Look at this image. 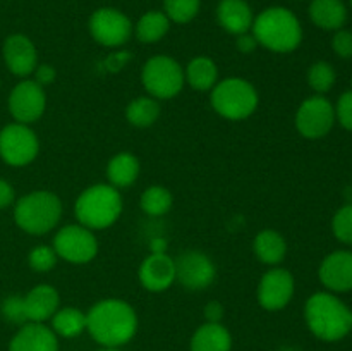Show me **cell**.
Listing matches in <instances>:
<instances>
[{"label":"cell","instance_id":"cell-1","mask_svg":"<svg viewBox=\"0 0 352 351\" xmlns=\"http://www.w3.org/2000/svg\"><path fill=\"white\" fill-rule=\"evenodd\" d=\"M86 330L102 346H122L136 334L138 315L133 306L122 299H102L86 313Z\"/></svg>","mask_w":352,"mask_h":351},{"label":"cell","instance_id":"cell-2","mask_svg":"<svg viewBox=\"0 0 352 351\" xmlns=\"http://www.w3.org/2000/svg\"><path fill=\"white\" fill-rule=\"evenodd\" d=\"M253 36L258 45L277 54L294 52L302 41V28L292 10L285 7H268L253 21Z\"/></svg>","mask_w":352,"mask_h":351},{"label":"cell","instance_id":"cell-3","mask_svg":"<svg viewBox=\"0 0 352 351\" xmlns=\"http://www.w3.org/2000/svg\"><path fill=\"white\" fill-rule=\"evenodd\" d=\"M305 319L309 330L327 343L340 341L352 330L351 308L330 292L309 296L305 306Z\"/></svg>","mask_w":352,"mask_h":351},{"label":"cell","instance_id":"cell-4","mask_svg":"<svg viewBox=\"0 0 352 351\" xmlns=\"http://www.w3.org/2000/svg\"><path fill=\"white\" fill-rule=\"evenodd\" d=\"M122 212V196L110 184H93L78 196L74 205L76 219L88 229H107Z\"/></svg>","mask_w":352,"mask_h":351},{"label":"cell","instance_id":"cell-5","mask_svg":"<svg viewBox=\"0 0 352 351\" xmlns=\"http://www.w3.org/2000/svg\"><path fill=\"white\" fill-rule=\"evenodd\" d=\"M62 217V202L55 193L33 191L17 200L14 220L28 234L43 236L54 229Z\"/></svg>","mask_w":352,"mask_h":351},{"label":"cell","instance_id":"cell-6","mask_svg":"<svg viewBox=\"0 0 352 351\" xmlns=\"http://www.w3.org/2000/svg\"><path fill=\"white\" fill-rule=\"evenodd\" d=\"M213 110L223 119H248L258 107V92L243 78H227L217 83L210 96Z\"/></svg>","mask_w":352,"mask_h":351},{"label":"cell","instance_id":"cell-7","mask_svg":"<svg viewBox=\"0 0 352 351\" xmlns=\"http://www.w3.org/2000/svg\"><path fill=\"white\" fill-rule=\"evenodd\" d=\"M141 83L153 98H174L181 93L186 83L184 69L175 58L167 55H155L143 65Z\"/></svg>","mask_w":352,"mask_h":351},{"label":"cell","instance_id":"cell-8","mask_svg":"<svg viewBox=\"0 0 352 351\" xmlns=\"http://www.w3.org/2000/svg\"><path fill=\"white\" fill-rule=\"evenodd\" d=\"M54 250L58 258L69 264L82 265L91 262L98 253V241L91 229L81 224L65 226L55 234Z\"/></svg>","mask_w":352,"mask_h":351},{"label":"cell","instance_id":"cell-9","mask_svg":"<svg viewBox=\"0 0 352 351\" xmlns=\"http://www.w3.org/2000/svg\"><path fill=\"white\" fill-rule=\"evenodd\" d=\"M40 141L28 124L14 123L0 131V157L7 165L24 167L36 158Z\"/></svg>","mask_w":352,"mask_h":351},{"label":"cell","instance_id":"cell-10","mask_svg":"<svg viewBox=\"0 0 352 351\" xmlns=\"http://www.w3.org/2000/svg\"><path fill=\"white\" fill-rule=\"evenodd\" d=\"M89 33L103 47H120L133 36V23L120 10L102 7L89 17Z\"/></svg>","mask_w":352,"mask_h":351},{"label":"cell","instance_id":"cell-11","mask_svg":"<svg viewBox=\"0 0 352 351\" xmlns=\"http://www.w3.org/2000/svg\"><path fill=\"white\" fill-rule=\"evenodd\" d=\"M336 123V109L322 95L306 98L296 112V127L308 140L327 136Z\"/></svg>","mask_w":352,"mask_h":351},{"label":"cell","instance_id":"cell-12","mask_svg":"<svg viewBox=\"0 0 352 351\" xmlns=\"http://www.w3.org/2000/svg\"><path fill=\"white\" fill-rule=\"evenodd\" d=\"M47 107L43 86L34 79H24L14 86L9 95V112L17 123L31 124L40 119Z\"/></svg>","mask_w":352,"mask_h":351},{"label":"cell","instance_id":"cell-13","mask_svg":"<svg viewBox=\"0 0 352 351\" xmlns=\"http://www.w3.org/2000/svg\"><path fill=\"white\" fill-rule=\"evenodd\" d=\"M175 279L191 291L206 289L215 281L217 268L208 255L203 251H184L175 258Z\"/></svg>","mask_w":352,"mask_h":351},{"label":"cell","instance_id":"cell-14","mask_svg":"<svg viewBox=\"0 0 352 351\" xmlns=\"http://www.w3.org/2000/svg\"><path fill=\"white\" fill-rule=\"evenodd\" d=\"M294 296V277L287 268H272L258 286V301L268 312L285 308Z\"/></svg>","mask_w":352,"mask_h":351},{"label":"cell","instance_id":"cell-15","mask_svg":"<svg viewBox=\"0 0 352 351\" xmlns=\"http://www.w3.org/2000/svg\"><path fill=\"white\" fill-rule=\"evenodd\" d=\"M140 282L146 291L162 292L167 291L175 281V262L168 257L165 251L160 253H151L141 264Z\"/></svg>","mask_w":352,"mask_h":351},{"label":"cell","instance_id":"cell-16","mask_svg":"<svg viewBox=\"0 0 352 351\" xmlns=\"http://www.w3.org/2000/svg\"><path fill=\"white\" fill-rule=\"evenodd\" d=\"M3 61L12 74L26 78L38 65L36 47L26 34H10L3 41Z\"/></svg>","mask_w":352,"mask_h":351},{"label":"cell","instance_id":"cell-17","mask_svg":"<svg viewBox=\"0 0 352 351\" xmlns=\"http://www.w3.org/2000/svg\"><path fill=\"white\" fill-rule=\"evenodd\" d=\"M320 281L333 292L352 291V251L339 250L325 257L320 265Z\"/></svg>","mask_w":352,"mask_h":351},{"label":"cell","instance_id":"cell-18","mask_svg":"<svg viewBox=\"0 0 352 351\" xmlns=\"http://www.w3.org/2000/svg\"><path fill=\"white\" fill-rule=\"evenodd\" d=\"M9 351H58L57 334L45 323L28 322L12 337Z\"/></svg>","mask_w":352,"mask_h":351},{"label":"cell","instance_id":"cell-19","mask_svg":"<svg viewBox=\"0 0 352 351\" xmlns=\"http://www.w3.org/2000/svg\"><path fill=\"white\" fill-rule=\"evenodd\" d=\"M23 298L28 322L40 323L54 317V313L58 310V301H60L57 289L48 284L34 286Z\"/></svg>","mask_w":352,"mask_h":351},{"label":"cell","instance_id":"cell-20","mask_svg":"<svg viewBox=\"0 0 352 351\" xmlns=\"http://www.w3.org/2000/svg\"><path fill=\"white\" fill-rule=\"evenodd\" d=\"M217 19L227 33L239 36L251 30L254 16L246 0H220L217 7Z\"/></svg>","mask_w":352,"mask_h":351},{"label":"cell","instance_id":"cell-21","mask_svg":"<svg viewBox=\"0 0 352 351\" xmlns=\"http://www.w3.org/2000/svg\"><path fill=\"white\" fill-rule=\"evenodd\" d=\"M309 17L322 30L336 31L346 23L347 9L342 0H313L309 3Z\"/></svg>","mask_w":352,"mask_h":351},{"label":"cell","instance_id":"cell-22","mask_svg":"<svg viewBox=\"0 0 352 351\" xmlns=\"http://www.w3.org/2000/svg\"><path fill=\"white\" fill-rule=\"evenodd\" d=\"M232 337L222 323L206 322L191 339V351H230Z\"/></svg>","mask_w":352,"mask_h":351},{"label":"cell","instance_id":"cell-23","mask_svg":"<svg viewBox=\"0 0 352 351\" xmlns=\"http://www.w3.org/2000/svg\"><path fill=\"white\" fill-rule=\"evenodd\" d=\"M254 255L267 265H278L287 253V243L284 236L274 229H263L253 241Z\"/></svg>","mask_w":352,"mask_h":351},{"label":"cell","instance_id":"cell-24","mask_svg":"<svg viewBox=\"0 0 352 351\" xmlns=\"http://www.w3.org/2000/svg\"><path fill=\"white\" fill-rule=\"evenodd\" d=\"M140 176V160L133 153H117L116 157L110 158L107 165V178H109L110 186L120 189L134 184V181Z\"/></svg>","mask_w":352,"mask_h":351},{"label":"cell","instance_id":"cell-25","mask_svg":"<svg viewBox=\"0 0 352 351\" xmlns=\"http://www.w3.org/2000/svg\"><path fill=\"white\" fill-rule=\"evenodd\" d=\"M184 78L191 88L198 92H208L217 85L219 69L210 57H196L186 67Z\"/></svg>","mask_w":352,"mask_h":351},{"label":"cell","instance_id":"cell-26","mask_svg":"<svg viewBox=\"0 0 352 351\" xmlns=\"http://www.w3.org/2000/svg\"><path fill=\"white\" fill-rule=\"evenodd\" d=\"M170 30V19L162 10H150L136 23V36L141 43H157Z\"/></svg>","mask_w":352,"mask_h":351},{"label":"cell","instance_id":"cell-27","mask_svg":"<svg viewBox=\"0 0 352 351\" xmlns=\"http://www.w3.org/2000/svg\"><path fill=\"white\" fill-rule=\"evenodd\" d=\"M52 330L62 337H76L86 330V313L74 306L57 310L52 317Z\"/></svg>","mask_w":352,"mask_h":351},{"label":"cell","instance_id":"cell-28","mask_svg":"<svg viewBox=\"0 0 352 351\" xmlns=\"http://www.w3.org/2000/svg\"><path fill=\"white\" fill-rule=\"evenodd\" d=\"M126 117L133 126L150 127L160 117V103L153 96H140L127 105Z\"/></svg>","mask_w":352,"mask_h":351},{"label":"cell","instance_id":"cell-29","mask_svg":"<svg viewBox=\"0 0 352 351\" xmlns=\"http://www.w3.org/2000/svg\"><path fill=\"white\" fill-rule=\"evenodd\" d=\"M172 203H174V198H172V193L168 191L165 186H150L148 189H144L143 195H141L140 205L143 209L144 213L153 217H162L172 209Z\"/></svg>","mask_w":352,"mask_h":351},{"label":"cell","instance_id":"cell-30","mask_svg":"<svg viewBox=\"0 0 352 351\" xmlns=\"http://www.w3.org/2000/svg\"><path fill=\"white\" fill-rule=\"evenodd\" d=\"M201 0H164V12L170 23L186 24L199 12Z\"/></svg>","mask_w":352,"mask_h":351},{"label":"cell","instance_id":"cell-31","mask_svg":"<svg viewBox=\"0 0 352 351\" xmlns=\"http://www.w3.org/2000/svg\"><path fill=\"white\" fill-rule=\"evenodd\" d=\"M336 69L325 61L315 62L308 69V83L316 93H327L332 89V86L336 85Z\"/></svg>","mask_w":352,"mask_h":351},{"label":"cell","instance_id":"cell-32","mask_svg":"<svg viewBox=\"0 0 352 351\" xmlns=\"http://www.w3.org/2000/svg\"><path fill=\"white\" fill-rule=\"evenodd\" d=\"M58 257L55 253L54 246H36L31 250L28 257V264L34 272H48L55 267Z\"/></svg>","mask_w":352,"mask_h":351},{"label":"cell","instance_id":"cell-33","mask_svg":"<svg viewBox=\"0 0 352 351\" xmlns=\"http://www.w3.org/2000/svg\"><path fill=\"white\" fill-rule=\"evenodd\" d=\"M332 229L337 240L352 244V205H344L337 210L332 220Z\"/></svg>","mask_w":352,"mask_h":351},{"label":"cell","instance_id":"cell-34","mask_svg":"<svg viewBox=\"0 0 352 351\" xmlns=\"http://www.w3.org/2000/svg\"><path fill=\"white\" fill-rule=\"evenodd\" d=\"M0 310H2V315L7 322L19 323V326L28 323L23 296H9V298H6Z\"/></svg>","mask_w":352,"mask_h":351},{"label":"cell","instance_id":"cell-35","mask_svg":"<svg viewBox=\"0 0 352 351\" xmlns=\"http://www.w3.org/2000/svg\"><path fill=\"white\" fill-rule=\"evenodd\" d=\"M336 117L342 127L347 131H352V89L342 93L336 107Z\"/></svg>","mask_w":352,"mask_h":351},{"label":"cell","instance_id":"cell-36","mask_svg":"<svg viewBox=\"0 0 352 351\" xmlns=\"http://www.w3.org/2000/svg\"><path fill=\"white\" fill-rule=\"evenodd\" d=\"M332 48L339 57H352V33L347 30H337L332 38Z\"/></svg>","mask_w":352,"mask_h":351},{"label":"cell","instance_id":"cell-37","mask_svg":"<svg viewBox=\"0 0 352 351\" xmlns=\"http://www.w3.org/2000/svg\"><path fill=\"white\" fill-rule=\"evenodd\" d=\"M55 78H57V72H55V69L52 67L50 64H40L34 69V81H36L38 85H52V83L55 81Z\"/></svg>","mask_w":352,"mask_h":351},{"label":"cell","instance_id":"cell-38","mask_svg":"<svg viewBox=\"0 0 352 351\" xmlns=\"http://www.w3.org/2000/svg\"><path fill=\"white\" fill-rule=\"evenodd\" d=\"M236 45L237 48H239V52H243V54H251V52H254V48L258 47V41L256 38L253 36V33H243L237 36Z\"/></svg>","mask_w":352,"mask_h":351},{"label":"cell","instance_id":"cell-39","mask_svg":"<svg viewBox=\"0 0 352 351\" xmlns=\"http://www.w3.org/2000/svg\"><path fill=\"white\" fill-rule=\"evenodd\" d=\"M205 317L208 322L212 323H220L223 317V306L220 301H210L208 305L205 306Z\"/></svg>","mask_w":352,"mask_h":351},{"label":"cell","instance_id":"cell-40","mask_svg":"<svg viewBox=\"0 0 352 351\" xmlns=\"http://www.w3.org/2000/svg\"><path fill=\"white\" fill-rule=\"evenodd\" d=\"M14 203V188L6 181L0 179V209H7Z\"/></svg>","mask_w":352,"mask_h":351},{"label":"cell","instance_id":"cell-41","mask_svg":"<svg viewBox=\"0 0 352 351\" xmlns=\"http://www.w3.org/2000/svg\"><path fill=\"white\" fill-rule=\"evenodd\" d=\"M280 351H298V350H294V348H282Z\"/></svg>","mask_w":352,"mask_h":351},{"label":"cell","instance_id":"cell-42","mask_svg":"<svg viewBox=\"0 0 352 351\" xmlns=\"http://www.w3.org/2000/svg\"><path fill=\"white\" fill-rule=\"evenodd\" d=\"M102 351H119V350H116V348H105V350H102Z\"/></svg>","mask_w":352,"mask_h":351},{"label":"cell","instance_id":"cell-43","mask_svg":"<svg viewBox=\"0 0 352 351\" xmlns=\"http://www.w3.org/2000/svg\"><path fill=\"white\" fill-rule=\"evenodd\" d=\"M351 88H352V79H351Z\"/></svg>","mask_w":352,"mask_h":351},{"label":"cell","instance_id":"cell-44","mask_svg":"<svg viewBox=\"0 0 352 351\" xmlns=\"http://www.w3.org/2000/svg\"><path fill=\"white\" fill-rule=\"evenodd\" d=\"M351 6H352V0H351Z\"/></svg>","mask_w":352,"mask_h":351}]
</instances>
